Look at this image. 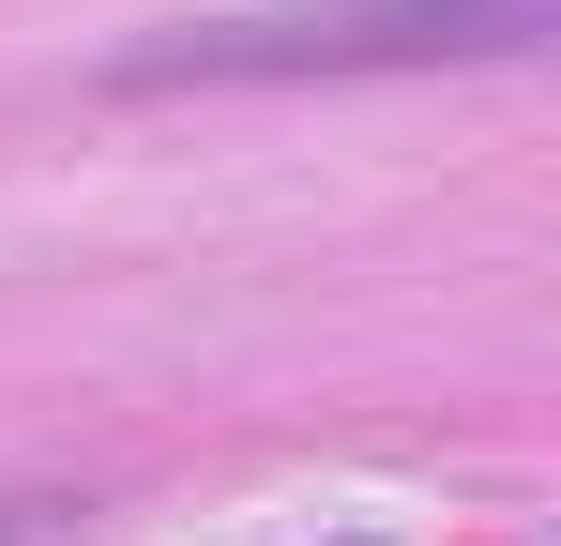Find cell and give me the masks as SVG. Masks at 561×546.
I'll list each match as a JSON object with an SVG mask.
<instances>
[{"label":"cell","mask_w":561,"mask_h":546,"mask_svg":"<svg viewBox=\"0 0 561 546\" xmlns=\"http://www.w3.org/2000/svg\"><path fill=\"white\" fill-rule=\"evenodd\" d=\"M547 0H334V15H213L122 77H350V61H516Z\"/></svg>","instance_id":"cell-1"},{"label":"cell","mask_w":561,"mask_h":546,"mask_svg":"<svg viewBox=\"0 0 561 546\" xmlns=\"http://www.w3.org/2000/svg\"><path fill=\"white\" fill-rule=\"evenodd\" d=\"M61 516L77 501H0V546H61Z\"/></svg>","instance_id":"cell-2"}]
</instances>
